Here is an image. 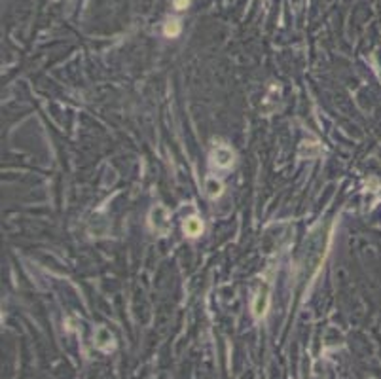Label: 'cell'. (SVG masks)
Masks as SVG:
<instances>
[{
  "instance_id": "3957f363",
  "label": "cell",
  "mask_w": 381,
  "mask_h": 379,
  "mask_svg": "<svg viewBox=\"0 0 381 379\" xmlns=\"http://www.w3.org/2000/svg\"><path fill=\"white\" fill-rule=\"evenodd\" d=\"M267 303H269V296H267V288H264V290H260L256 301H254V315L264 317L265 309H267Z\"/></svg>"
},
{
  "instance_id": "277c9868",
  "label": "cell",
  "mask_w": 381,
  "mask_h": 379,
  "mask_svg": "<svg viewBox=\"0 0 381 379\" xmlns=\"http://www.w3.org/2000/svg\"><path fill=\"white\" fill-rule=\"evenodd\" d=\"M205 190H207V194H209V198H218L220 194H222V184L216 180V178H207V182H205Z\"/></svg>"
},
{
  "instance_id": "8992f818",
  "label": "cell",
  "mask_w": 381,
  "mask_h": 379,
  "mask_svg": "<svg viewBox=\"0 0 381 379\" xmlns=\"http://www.w3.org/2000/svg\"><path fill=\"white\" fill-rule=\"evenodd\" d=\"M188 2H190V0H175V8H177V10H184L188 6Z\"/></svg>"
},
{
  "instance_id": "5b68a950",
  "label": "cell",
  "mask_w": 381,
  "mask_h": 379,
  "mask_svg": "<svg viewBox=\"0 0 381 379\" xmlns=\"http://www.w3.org/2000/svg\"><path fill=\"white\" fill-rule=\"evenodd\" d=\"M164 32L167 34V36H177L180 32V23L177 21V19H171V21H167L165 23V27H164Z\"/></svg>"
},
{
  "instance_id": "7a4b0ae2",
  "label": "cell",
  "mask_w": 381,
  "mask_h": 379,
  "mask_svg": "<svg viewBox=\"0 0 381 379\" xmlns=\"http://www.w3.org/2000/svg\"><path fill=\"white\" fill-rule=\"evenodd\" d=\"M203 231V222L197 218V216H190L186 222H184V233L188 237H197Z\"/></svg>"
},
{
  "instance_id": "6da1fadb",
  "label": "cell",
  "mask_w": 381,
  "mask_h": 379,
  "mask_svg": "<svg viewBox=\"0 0 381 379\" xmlns=\"http://www.w3.org/2000/svg\"><path fill=\"white\" fill-rule=\"evenodd\" d=\"M212 163L216 167H222V169L232 165L234 163V152H232V148L218 144L216 148H214V152H212Z\"/></svg>"
}]
</instances>
